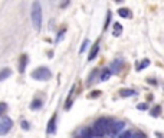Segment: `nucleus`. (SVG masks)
<instances>
[{"label": "nucleus", "mask_w": 164, "mask_h": 138, "mask_svg": "<svg viewBox=\"0 0 164 138\" xmlns=\"http://www.w3.org/2000/svg\"><path fill=\"white\" fill-rule=\"evenodd\" d=\"M76 138H92V132H91V128H82L79 131L78 137Z\"/></svg>", "instance_id": "nucleus-8"}, {"label": "nucleus", "mask_w": 164, "mask_h": 138, "mask_svg": "<svg viewBox=\"0 0 164 138\" xmlns=\"http://www.w3.org/2000/svg\"><path fill=\"white\" fill-rule=\"evenodd\" d=\"M132 137V134L130 131H125L124 134H121V135H119L118 138H131Z\"/></svg>", "instance_id": "nucleus-21"}, {"label": "nucleus", "mask_w": 164, "mask_h": 138, "mask_svg": "<svg viewBox=\"0 0 164 138\" xmlns=\"http://www.w3.org/2000/svg\"><path fill=\"white\" fill-rule=\"evenodd\" d=\"M122 33V26L119 23H115L114 25V36H119Z\"/></svg>", "instance_id": "nucleus-16"}, {"label": "nucleus", "mask_w": 164, "mask_h": 138, "mask_svg": "<svg viewBox=\"0 0 164 138\" xmlns=\"http://www.w3.org/2000/svg\"><path fill=\"white\" fill-rule=\"evenodd\" d=\"M30 76H32L33 79H36V81H48V79L52 76V73H51V71L48 69V68H38L36 71H33L32 73H30Z\"/></svg>", "instance_id": "nucleus-3"}, {"label": "nucleus", "mask_w": 164, "mask_h": 138, "mask_svg": "<svg viewBox=\"0 0 164 138\" xmlns=\"http://www.w3.org/2000/svg\"><path fill=\"white\" fill-rule=\"evenodd\" d=\"M111 124L112 121L108 118H99L94 127L91 128V132H92V137H102L105 135L107 132H110V128H111Z\"/></svg>", "instance_id": "nucleus-1"}, {"label": "nucleus", "mask_w": 164, "mask_h": 138, "mask_svg": "<svg viewBox=\"0 0 164 138\" xmlns=\"http://www.w3.org/2000/svg\"><path fill=\"white\" fill-rule=\"evenodd\" d=\"M88 45H89V40L86 39L84 43H82V46H81V49H79V53H82V52H85L86 51V48H88Z\"/></svg>", "instance_id": "nucleus-19"}, {"label": "nucleus", "mask_w": 164, "mask_h": 138, "mask_svg": "<svg viewBox=\"0 0 164 138\" xmlns=\"http://www.w3.org/2000/svg\"><path fill=\"white\" fill-rule=\"evenodd\" d=\"M160 111H161V106H160V105L154 106V108H153V109L150 111L151 117H154V118H156V117H158V115H160Z\"/></svg>", "instance_id": "nucleus-17"}, {"label": "nucleus", "mask_w": 164, "mask_h": 138, "mask_svg": "<svg viewBox=\"0 0 164 138\" xmlns=\"http://www.w3.org/2000/svg\"><path fill=\"white\" fill-rule=\"evenodd\" d=\"M32 23L33 27L39 32L42 27V9H40L39 2H33L32 3Z\"/></svg>", "instance_id": "nucleus-2"}, {"label": "nucleus", "mask_w": 164, "mask_h": 138, "mask_svg": "<svg viewBox=\"0 0 164 138\" xmlns=\"http://www.w3.org/2000/svg\"><path fill=\"white\" fill-rule=\"evenodd\" d=\"M99 95V91H95V94H91V98H97Z\"/></svg>", "instance_id": "nucleus-27"}, {"label": "nucleus", "mask_w": 164, "mask_h": 138, "mask_svg": "<svg viewBox=\"0 0 164 138\" xmlns=\"http://www.w3.org/2000/svg\"><path fill=\"white\" fill-rule=\"evenodd\" d=\"M22 128H23V130H29V128H30V127H29V122H27V121H22Z\"/></svg>", "instance_id": "nucleus-23"}, {"label": "nucleus", "mask_w": 164, "mask_h": 138, "mask_svg": "<svg viewBox=\"0 0 164 138\" xmlns=\"http://www.w3.org/2000/svg\"><path fill=\"white\" fill-rule=\"evenodd\" d=\"M10 75H12V71H10V69H7V68L6 69H2V71H0V82L5 81V79H7Z\"/></svg>", "instance_id": "nucleus-11"}, {"label": "nucleus", "mask_w": 164, "mask_h": 138, "mask_svg": "<svg viewBox=\"0 0 164 138\" xmlns=\"http://www.w3.org/2000/svg\"><path fill=\"white\" fill-rule=\"evenodd\" d=\"M12 127H13L12 119L9 117H2V119H0V135H6L12 130Z\"/></svg>", "instance_id": "nucleus-4"}, {"label": "nucleus", "mask_w": 164, "mask_h": 138, "mask_svg": "<svg viewBox=\"0 0 164 138\" xmlns=\"http://www.w3.org/2000/svg\"><path fill=\"white\" fill-rule=\"evenodd\" d=\"M55 131H56V115H53L52 118L49 119L48 127H46V132L48 134H55Z\"/></svg>", "instance_id": "nucleus-5"}, {"label": "nucleus", "mask_w": 164, "mask_h": 138, "mask_svg": "<svg viewBox=\"0 0 164 138\" xmlns=\"http://www.w3.org/2000/svg\"><path fill=\"white\" fill-rule=\"evenodd\" d=\"M150 65V60L148 59H144L141 63H138V66H137V71H143L144 68H147V66Z\"/></svg>", "instance_id": "nucleus-18"}, {"label": "nucleus", "mask_w": 164, "mask_h": 138, "mask_svg": "<svg viewBox=\"0 0 164 138\" xmlns=\"http://www.w3.org/2000/svg\"><path fill=\"white\" fill-rule=\"evenodd\" d=\"M97 73H98V71H94V72L89 75V81H88V84H92V79L95 78V75H97Z\"/></svg>", "instance_id": "nucleus-25"}, {"label": "nucleus", "mask_w": 164, "mask_h": 138, "mask_svg": "<svg viewBox=\"0 0 164 138\" xmlns=\"http://www.w3.org/2000/svg\"><path fill=\"white\" fill-rule=\"evenodd\" d=\"M98 51H99V45H98V43H95V45H94V48H92L91 53H89V56H88V60H89V62L97 58V55H98Z\"/></svg>", "instance_id": "nucleus-9"}, {"label": "nucleus", "mask_w": 164, "mask_h": 138, "mask_svg": "<svg viewBox=\"0 0 164 138\" xmlns=\"http://www.w3.org/2000/svg\"><path fill=\"white\" fill-rule=\"evenodd\" d=\"M124 128V122L122 121H117V122H112L111 124V128H110V134H117L121 130Z\"/></svg>", "instance_id": "nucleus-6"}, {"label": "nucleus", "mask_w": 164, "mask_h": 138, "mask_svg": "<svg viewBox=\"0 0 164 138\" xmlns=\"http://www.w3.org/2000/svg\"><path fill=\"white\" fill-rule=\"evenodd\" d=\"M119 95L121 97H132V95H135V91H132V89H122V91H119Z\"/></svg>", "instance_id": "nucleus-14"}, {"label": "nucleus", "mask_w": 164, "mask_h": 138, "mask_svg": "<svg viewBox=\"0 0 164 138\" xmlns=\"http://www.w3.org/2000/svg\"><path fill=\"white\" fill-rule=\"evenodd\" d=\"M6 109H7V105L5 104V102H0V117L6 112Z\"/></svg>", "instance_id": "nucleus-20"}, {"label": "nucleus", "mask_w": 164, "mask_h": 138, "mask_svg": "<svg viewBox=\"0 0 164 138\" xmlns=\"http://www.w3.org/2000/svg\"><path fill=\"white\" fill-rule=\"evenodd\" d=\"M131 138H145V135L143 134V132H135V134H134Z\"/></svg>", "instance_id": "nucleus-22"}, {"label": "nucleus", "mask_w": 164, "mask_h": 138, "mask_svg": "<svg viewBox=\"0 0 164 138\" xmlns=\"http://www.w3.org/2000/svg\"><path fill=\"white\" fill-rule=\"evenodd\" d=\"M122 66V59H117V60H114L111 65H110V72L111 73H115V72H118L119 71V68Z\"/></svg>", "instance_id": "nucleus-7"}, {"label": "nucleus", "mask_w": 164, "mask_h": 138, "mask_svg": "<svg viewBox=\"0 0 164 138\" xmlns=\"http://www.w3.org/2000/svg\"><path fill=\"white\" fill-rule=\"evenodd\" d=\"M27 65V56L26 55H23L22 58H20V63H19V72L23 73L25 72V68H26Z\"/></svg>", "instance_id": "nucleus-10"}, {"label": "nucleus", "mask_w": 164, "mask_h": 138, "mask_svg": "<svg viewBox=\"0 0 164 138\" xmlns=\"http://www.w3.org/2000/svg\"><path fill=\"white\" fill-rule=\"evenodd\" d=\"M137 109H141V111L147 109V104H140V105H137Z\"/></svg>", "instance_id": "nucleus-26"}, {"label": "nucleus", "mask_w": 164, "mask_h": 138, "mask_svg": "<svg viewBox=\"0 0 164 138\" xmlns=\"http://www.w3.org/2000/svg\"><path fill=\"white\" fill-rule=\"evenodd\" d=\"M118 14L121 16V17H131V16H132L131 12H130L128 9H119V10H118Z\"/></svg>", "instance_id": "nucleus-13"}, {"label": "nucleus", "mask_w": 164, "mask_h": 138, "mask_svg": "<svg viewBox=\"0 0 164 138\" xmlns=\"http://www.w3.org/2000/svg\"><path fill=\"white\" fill-rule=\"evenodd\" d=\"M157 137H158V138H163V137H161V135H160V134H157Z\"/></svg>", "instance_id": "nucleus-28"}, {"label": "nucleus", "mask_w": 164, "mask_h": 138, "mask_svg": "<svg viewBox=\"0 0 164 138\" xmlns=\"http://www.w3.org/2000/svg\"><path fill=\"white\" fill-rule=\"evenodd\" d=\"M110 19H111V13L108 12V14H107V22H105V25H104L105 29H107V27H108V25H110Z\"/></svg>", "instance_id": "nucleus-24"}, {"label": "nucleus", "mask_w": 164, "mask_h": 138, "mask_svg": "<svg viewBox=\"0 0 164 138\" xmlns=\"http://www.w3.org/2000/svg\"><path fill=\"white\" fill-rule=\"evenodd\" d=\"M111 75H112V73L110 72V69H104V71L101 72V78H99V81H101V82H105V81H108V79H110Z\"/></svg>", "instance_id": "nucleus-12"}, {"label": "nucleus", "mask_w": 164, "mask_h": 138, "mask_svg": "<svg viewBox=\"0 0 164 138\" xmlns=\"http://www.w3.org/2000/svg\"><path fill=\"white\" fill-rule=\"evenodd\" d=\"M39 108H42V101L40 99H35L32 102V105H30V109H39Z\"/></svg>", "instance_id": "nucleus-15"}]
</instances>
